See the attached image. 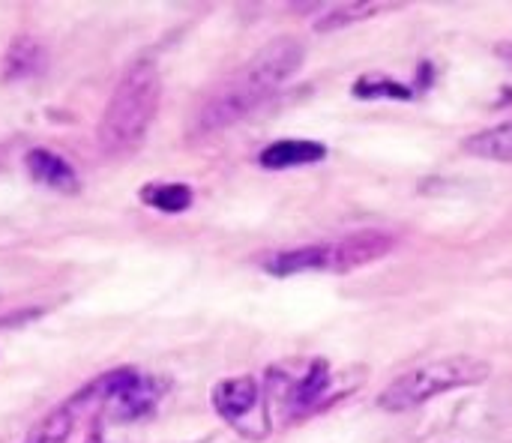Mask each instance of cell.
Returning a JSON list of instances; mask_svg holds the SVG:
<instances>
[{"instance_id": "obj_1", "label": "cell", "mask_w": 512, "mask_h": 443, "mask_svg": "<svg viewBox=\"0 0 512 443\" xmlns=\"http://www.w3.org/2000/svg\"><path fill=\"white\" fill-rule=\"evenodd\" d=\"M303 63V45L291 36L267 42L252 60H246L231 78L219 84L195 114V135H210L240 123L270 93H276Z\"/></svg>"}, {"instance_id": "obj_2", "label": "cell", "mask_w": 512, "mask_h": 443, "mask_svg": "<svg viewBox=\"0 0 512 443\" xmlns=\"http://www.w3.org/2000/svg\"><path fill=\"white\" fill-rule=\"evenodd\" d=\"M159 69L153 60L141 57L120 75L117 87L111 90V99L99 120V147L108 156H126L138 150L156 120L159 111Z\"/></svg>"}, {"instance_id": "obj_3", "label": "cell", "mask_w": 512, "mask_h": 443, "mask_svg": "<svg viewBox=\"0 0 512 443\" xmlns=\"http://www.w3.org/2000/svg\"><path fill=\"white\" fill-rule=\"evenodd\" d=\"M396 246V237L384 231H366L330 243H312L300 249H288L273 255L264 270L270 276H297V273H351L378 258H384Z\"/></svg>"}, {"instance_id": "obj_4", "label": "cell", "mask_w": 512, "mask_h": 443, "mask_svg": "<svg viewBox=\"0 0 512 443\" xmlns=\"http://www.w3.org/2000/svg\"><path fill=\"white\" fill-rule=\"evenodd\" d=\"M492 378V366L480 357H444V360H432L426 366L411 369L408 375L396 378L381 396H378V408L390 411V414H402V411H414L420 405H426L429 399L459 390V387H480L483 381Z\"/></svg>"}, {"instance_id": "obj_5", "label": "cell", "mask_w": 512, "mask_h": 443, "mask_svg": "<svg viewBox=\"0 0 512 443\" xmlns=\"http://www.w3.org/2000/svg\"><path fill=\"white\" fill-rule=\"evenodd\" d=\"M162 393H165V384L159 378L141 375L135 369H114L102 414H108L114 423H135L153 414Z\"/></svg>"}, {"instance_id": "obj_6", "label": "cell", "mask_w": 512, "mask_h": 443, "mask_svg": "<svg viewBox=\"0 0 512 443\" xmlns=\"http://www.w3.org/2000/svg\"><path fill=\"white\" fill-rule=\"evenodd\" d=\"M333 387L327 360H312L303 375L288 378L282 387V408L288 411V420H303L312 411H318L327 402V393Z\"/></svg>"}, {"instance_id": "obj_7", "label": "cell", "mask_w": 512, "mask_h": 443, "mask_svg": "<svg viewBox=\"0 0 512 443\" xmlns=\"http://www.w3.org/2000/svg\"><path fill=\"white\" fill-rule=\"evenodd\" d=\"M213 408H216V414L225 420V423H231V426H237L243 435H246V420L258 411V405H261V387H258V381L255 378H249V375H240V378H225V381H219L216 387H213Z\"/></svg>"}, {"instance_id": "obj_8", "label": "cell", "mask_w": 512, "mask_h": 443, "mask_svg": "<svg viewBox=\"0 0 512 443\" xmlns=\"http://www.w3.org/2000/svg\"><path fill=\"white\" fill-rule=\"evenodd\" d=\"M24 165H27V171H30V177L36 183H42V186H48V189H54L60 195H75L81 189L78 171L63 156H57L51 150H42V147L30 150Z\"/></svg>"}, {"instance_id": "obj_9", "label": "cell", "mask_w": 512, "mask_h": 443, "mask_svg": "<svg viewBox=\"0 0 512 443\" xmlns=\"http://www.w3.org/2000/svg\"><path fill=\"white\" fill-rule=\"evenodd\" d=\"M327 156V147L318 141H273L258 153L261 168L267 171H285V168H297V165H312L321 162Z\"/></svg>"}, {"instance_id": "obj_10", "label": "cell", "mask_w": 512, "mask_h": 443, "mask_svg": "<svg viewBox=\"0 0 512 443\" xmlns=\"http://www.w3.org/2000/svg\"><path fill=\"white\" fill-rule=\"evenodd\" d=\"M465 153L480 156V159H492V162H512V120L489 126L471 138L462 141Z\"/></svg>"}, {"instance_id": "obj_11", "label": "cell", "mask_w": 512, "mask_h": 443, "mask_svg": "<svg viewBox=\"0 0 512 443\" xmlns=\"http://www.w3.org/2000/svg\"><path fill=\"white\" fill-rule=\"evenodd\" d=\"M45 45L33 36H18L6 51V78H33L45 69Z\"/></svg>"}, {"instance_id": "obj_12", "label": "cell", "mask_w": 512, "mask_h": 443, "mask_svg": "<svg viewBox=\"0 0 512 443\" xmlns=\"http://www.w3.org/2000/svg\"><path fill=\"white\" fill-rule=\"evenodd\" d=\"M75 423H78V414L69 408V402H63V405H57L54 411H48V414L27 432L24 443H69Z\"/></svg>"}, {"instance_id": "obj_13", "label": "cell", "mask_w": 512, "mask_h": 443, "mask_svg": "<svg viewBox=\"0 0 512 443\" xmlns=\"http://www.w3.org/2000/svg\"><path fill=\"white\" fill-rule=\"evenodd\" d=\"M141 201L159 213L177 216L192 207V189L186 183H150L141 189Z\"/></svg>"}, {"instance_id": "obj_14", "label": "cell", "mask_w": 512, "mask_h": 443, "mask_svg": "<svg viewBox=\"0 0 512 443\" xmlns=\"http://www.w3.org/2000/svg\"><path fill=\"white\" fill-rule=\"evenodd\" d=\"M387 3H345V6H333L330 15L318 18V30H333V27H345V24H354V21H363V18H372L378 12H384Z\"/></svg>"}, {"instance_id": "obj_15", "label": "cell", "mask_w": 512, "mask_h": 443, "mask_svg": "<svg viewBox=\"0 0 512 443\" xmlns=\"http://www.w3.org/2000/svg\"><path fill=\"white\" fill-rule=\"evenodd\" d=\"M354 93L363 99H378V96H390V99H411V90L384 78V75H366L354 84Z\"/></svg>"}, {"instance_id": "obj_16", "label": "cell", "mask_w": 512, "mask_h": 443, "mask_svg": "<svg viewBox=\"0 0 512 443\" xmlns=\"http://www.w3.org/2000/svg\"><path fill=\"white\" fill-rule=\"evenodd\" d=\"M498 54H501L507 63H512V42H501V45H498Z\"/></svg>"}]
</instances>
